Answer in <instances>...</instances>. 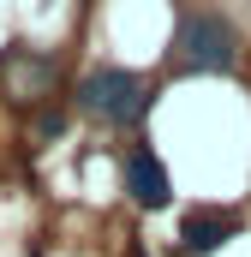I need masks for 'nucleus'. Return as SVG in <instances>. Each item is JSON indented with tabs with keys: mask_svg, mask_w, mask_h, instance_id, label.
<instances>
[{
	"mask_svg": "<svg viewBox=\"0 0 251 257\" xmlns=\"http://www.w3.org/2000/svg\"><path fill=\"white\" fill-rule=\"evenodd\" d=\"M233 233H239L233 215H209V209H197V215H186V227H180V251H186V257H209V251H221Z\"/></svg>",
	"mask_w": 251,
	"mask_h": 257,
	"instance_id": "obj_4",
	"label": "nucleus"
},
{
	"mask_svg": "<svg viewBox=\"0 0 251 257\" xmlns=\"http://www.w3.org/2000/svg\"><path fill=\"white\" fill-rule=\"evenodd\" d=\"M180 54L197 72H227L233 66V30L215 12H191L186 24H180Z\"/></svg>",
	"mask_w": 251,
	"mask_h": 257,
	"instance_id": "obj_2",
	"label": "nucleus"
},
{
	"mask_svg": "<svg viewBox=\"0 0 251 257\" xmlns=\"http://www.w3.org/2000/svg\"><path fill=\"white\" fill-rule=\"evenodd\" d=\"M126 192L138 197L144 209H168V203H174V180H168L162 156H150V150H132V156H126Z\"/></svg>",
	"mask_w": 251,
	"mask_h": 257,
	"instance_id": "obj_3",
	"label": "nucleus"
},
{
	"mask_svg": "<svg viewBox=\"0 0 251 257\" xmlns=\"http://www.w3.org/2000/svg\"><path fill=\"white\" fill-rule=\"evenodd\" d=\"M126 257H150V251H126Z\"/></svg>",
	"mask_w": 251,
	"mask_h": 257,
	"instance_id": "obj_5",
	"label": "nucleus"
},
{
	"mask_svg": "<svg viewBox=\"0 0 251 257\" xmlns=\"http://www.w3.org/2000/svg\"><path fill=\"white\" fill-rule=\"evenodd\" d=\"M78 102H84V114H96V120H108V126H132V120L150 114V84H144L138 72L102 66V72H90V78L78 84Z\"/></svg>",
	"mask_w": 251,
	"mask_h": 257,
	"instance_id": "obj_1",
	"label": "nucleus"
}]
</instances>
